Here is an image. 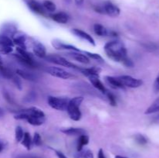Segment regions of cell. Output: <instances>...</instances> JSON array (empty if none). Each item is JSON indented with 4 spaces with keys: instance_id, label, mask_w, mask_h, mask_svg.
Instances as JSON below:
<instances>
[{
    "instance_id": "cell-48",
    "label": "cell",
    "mask_w": 159,
    "mask_h": 158,
    "mask_svg": "<svg viewBox=\"0 0 159 158\" xmlns=\"http://www.w3.org/2000/svg\"><path fill=\"white\" fill-rule=\"evenodd\" d=\"M2 60H0V67H2Z\"/></svg>"
},
{
    "instance_id": "cell-19",
    "label": "cell",
    "mask_w": 159,
    "mask_h": 158,
    "mask_svg": "<svg viewBox=\"0 0 159 158\" xmlns=\"http://www.w3.org/2000/svg\"><path fill=\"white\" fill-rule=\"evenodd\" d=\"M51 18L56 23H61V24H65L69 20V15L65 12H58L53 13L51 15Z\"/></svg>"
},
{
    "instance_id": "cell-3",
    "label": "cell",
    "mask_w": 159,
    "mask_h": 158,
    "mask_svg": "<svg viewBox=\"0 0 159 158\" xmlns=\"http://www.w3.org/2000/svg\"><path fill=\"white\" fill-rule=\"evenodd\" d=\"M45 60H48V62L54 64L59 65V66L65 67L67 68H71V69L75 70H80L81 68L77 66L75 64L71 63V61L67 60L65 57H61V56L56 55V54H50V55H47L45 57Z\"/></svg>"
},
{
    "instance_id": "cell-2",
    "label": "cell",
    "mask_w": 159,
    "mask_h": 158,
    "mask_svg": "<svg viewBox=\"0 0 159 158\" xmlns=\"http://www.w3.org/2000/svg\"><path fill=\"white\" fill-rule=\"evenodd\" d=\"M84 98L82 96H77L70 99L67 106V112L70 119L73 121H79L82 118V112L80 110L81 104L82 103Z\"/></svg>"
},
{
    "instance_id": "cell-44",
    "label": "cell",
    "mask_w": 159,
    "mask_h": 158,
    "mask_svg": "<svg viewBox=\"0 0 159 158\" xmlns=\"http://www.w3.org/2000/svg\"><path fill=\"white\" fill-rule=\"evenodd\" d=\"M75 2L78 6H81V5L84 2V0H75Z\"/></svg>"
},
{
    "instance_id": "cell-27",
    "label": "cell",
    "mask_w": 159,
    "mask_h": 158,
    "mask_svg": "<svg viewBox=\"0 0 159 158\" xmlns=\"http://www.w3.org/2000/svg\"><path fill=\"white\" fill-rule=\"evenodd\" d=\"M42 4H43V6L45 10H46V12H54L56 11V8L57 7H56L55 3L53 2L51 0H44Z\"/></svg>"
},
{
    "instance_id": "cell-17",
    "label": "cell",
    "mask_w": 159,
    "mask_h": 158,
    "mask_svg": "<svg viewBox=\"0 0 159 158\" xmlns=\"http://www.w3.org/2000/svg\"><path fill=\"white\" fill-rule=\"evenodd\" d=\"M61 133L67 136H79L81 135L85 134V130L82 128H76V127H68V128H63Z\"/></svg>"
},
{
    "instance_id": "cell-40",
    "label": "cell",
    "mask_w": 159,
    "mask_h": 158,
    "mask_svg": "<svg viewBox=\"0 0 159 158\" xmlns=\"http://www.w3.org/2000/svg\"><path fill=\"white\" fill-rule=\"evenodd\" d=\"M154 91L155 92H158L159 91V73L156 78H155V82H154Z\"/></svg>"
},
{
    "instance_id": "cell-24",
    "label": "cell",
    "mask_w": 159,
    "mask_h": 158,
    "mask_svg": "<svg viewBox=\"0 0 159 158\" xmlns=\"http://www.w3.org/2000/svg\"><path fill=\"white\" fill-rule=\"evenodd\" d=\"M89 142V138L88 135L85 134L81 135L79 136V139L77 141V150L78 151H80L83 149V147L85 146L88 145Z\"/></svg>"
},
{
    "instance_id": "cell-21",
    "label": "cell",
    "mask_w": 159,
    "mask_h": 158,
    "mask_svg": "<svg viewBox=\"0 0 159 158\" xmlns=\"http://www.w3.org/2000/svg\"><path fill=\"white\" fill-rule=\"evenodd\" d=\"M16 74L21 78L25 79L26 81H35L37 80V76L33 73L26 71V70L17 69L16 71Z\"/></svg>"
},
{
    "instance_id": "cell-5",
    "label": "cell",
    "mask_w": 159,
    "mask_h": 158,
    "mask_svg": "<svg viewBox=\"0 0 159 158\" xmlns=\"http://www.w3.org/2000/svg\"><path fill=\"white\" fill-rule=\"evenodd\" d=\"M46 72L49 74L50 75L53 76V77L64 79V80H68V79H71L75 77L73 74L67 71L66 70L63 69V68H57V67H50V68H48L46 69Z\"/></svg>"
},
{
    "instance_id": "cell-23",
    "label": "cell",
    "mask_w": 159,
    "mask_h": 158,
    "mask_svg": "<svg viewBox=\"0 0 159 158\" xmlns=\"http://www.w3.org/2000/svg\"><path fill=\"white\" fill-rule=\"evenodd\" d=\"M93 30L96 35L99 36V37H106L109 34L108 30H107V28L104 26H102V24H99V23H96L93 26Z\"/></svg>"
},
{
    "instance_id": "cell-39",
    "label": "cell",
    "mask_w": 159,
    "mask_h": 158,
    "mask_svg": "<svg viewBox=\"0 0 159 158\" xmlns=\"http://www.w3.org/2000/svg\"><path fill=\"white\" fill-rule=\"evenodd\" d=\"M3 96H4L5 99L8 102H9L10 104L13 103V99L11 97V95L9 94V93L7 91H3Z\"/></svg>"
},
{
    "instance_id": "cell-37",
    "label": "cell",
    "mask_w": 159,
    "mask_h": 158,
    "mask_svg": "<svg viewBox=\"0 0 159 158\" xmlns=\"http://www.w3.org/2000/svg\"><path fill=\"white\" fill-rule=\"evenodd\" d=\"M36 97H37V94L34 91H30V92L28 93L27 95L25 98V101L27 102H31L33 101H34L36 99Z\"/></svg>"
},
{
    "instance_id": "cell-9",
    "label": "cell",
    "mask_w": 159,
    "mask_h": 158,
    "mask_svg": "<svg viewBox=\"0 0 159 158\" xmlns=\"http://www.w3.org/2000/svg\"><path fill=\"white\" fill-rule=\"evenodd\" d=\"M12 42H13L14 45H16L17 47L21 48V49L26 50V40H27V37L25 33L22 32H18L17 31L15 35L12 37Z\"/></svg>"
},
{
    "instance_id": "cell-38",
    "label": "cell",
    "mask_w": 159,
    "mask_h": 158,
    "mask_svg": "<svg viewBox=\"0 0 159 158\" xmlns=\"http://www.w3.org/2000/svg\"><path fill=\"white\" fill-rule=\"evenodd\" d=\"M121 63H122L124 66L127 67V68H133L134 67L133 61H132L131 59L129 58L128 57H126V58L124 59L122 62H121Z\"/></svg>"
},
{
    "instance_id": "cell-25",
    "label": "cell",
    "mask_w": 159,
    "mask_h": 158,
    "mask_svg": "<svg viewBox=\"0 0 159 158\" xmlns=\"http://www.w3.org/2000/svg\"><path fill=\"white\" fill-rule=\"evenodd\" d=\"M22 143V145L25 147L27 150H30L32 147L33 141H32V137H31L30 134L28 132L24 133V136H23V139L20 142Z\"/></svg>"
},
{
    "instance_id": "cell-11",
    "label": "cell",
    "mask_w": 159,
    "mask_h": 158,
    "mask_svg": "<svg viewBox=\"0 0 159 158\" xmlns=\"http://www.w3.org/2000/svg\"><path fill=\"white\" fill-rule=\"evenodd\" d=\"M71 33H72L75 36L79 37V38L87 41L89 44L93 45V46H96V41H95L94 38H93L90 34H89L88 33L85 32V31L82 30V29L75 28V29H71Z\"/></svg>"
},
{
    "instance_id": "cell-46",
    "label": "cell",
    "mask_w": 159,
    "mask_h": 158,
    "mask_svg": "<svg viewBox=\"0 0 159 158\" xmlns=\"http://www.w3.org/2000/svg\"><path fill=\"white\" fill-rule=\"evenodd\" d=\"M114 158H127V157H126V156H120V155H116V156H115Z\"/></svg>"
},
{
    "instance_id": "cell-13",
    "label": "cell",
    "mask_w": 159,
    "mask_h": 158,
    "mask_svg": "<svg viewBox=\"0 0 159 158\" xmlns=\"http://www.w3.org/2000/svg\"><path fill=\"white\" fill-rule=\"evenodd\" d=\"M17 26L15 23H6L2 26L1 33L12 38L17 32Z\"/></svg>"
},
{
    "instance_id": "cell-20",
    "label": "cell",
    "mask_w": 159,
    "mask_h": 158,
    "mask_svg": "<svg viewBox=\"0 0 159 158\" xmlns=\"http://www.w3.org/2000/svg\"><path fill=\"white\" fill-rule=\"evenodd\" d=\"M106 82L113 89H118V88H124V85L120 81L119 77H114V76H106Z\"/></svg>"
},
{
    "instance_id": "cell-34",
    "label": "cell",
    "mask_w": 159,
    "mask_h": 158,
    "mask_svg": "<svg viewBox=\"0 0 159 158\" xmlns=\"http://www.w3.org/2000/svg\"><path fill=\"white\" fill-rule=\"evenodd\" d=\"M135 141L140 145H145L148 143V139L144 135L138 134L135 136Z\"/></svg>"
},
{
    "instance_id": "cell-33",
    "label": "cell",
    "mask_w": 159,
    "mask_h": 158,
    "mask_svg": "<svg viewBox=\"0 0 159 158\" xmlns=\"http://www.w3.org/2000/svg\"><path fill=\"white\" fill-rule=\"evenodd\" d=\"M33 144L36 147H40L42 145V138L38 133H35L34 135V137L32 138Z\"/></svg>"
},
{
    "instance_id": "cell-32",
    "label": "cell",
    "mask_w": 159,
    "mask_h": 158,
    "mask_svg": "<svg viewBox=\"0 0 159 158\" xmlns=\"http://www.w3.org/2000/svg\"><path fill=\"white\" fill-rule=\"evenodd\" d=\"M105 94L107 95V98L108 99L110 105H112V106H116V105H117V101H116V97L115 96V94L108 91L105 93Z\"/></svg>"
},
{
    "instance_id": "cell-14",
    "label": "cell",
    "mask_w": 159,
    "mask_h": 158,
    "mask_svg": "<svg viewBox=\"0 0 159 158\" xmlns=\"http://www.w3.org/2000/svg\"><path fill=\"white\" fill-rule=\"evenodd\" d=\"M68 57L84 64H87L90 62V59L85 54L81 53V51H70L68 54Z\"/></svg>"
},
{
    "instance_id": "cell-6",
    "label": "cell",
    "mask_w": 159,
    "mask_h": 158,
    "mask_svg": "<svg viewBox=\"0 0 159 158\" xmlns=\"http://www.w3.org/2000/svg\"><path fill=\"white\" fill-rule=\"evenodd\" d=\"M14 43L12 38L0 33V52L4 54H9L13 50Z\"/></svg>"
},
{
    "instance_id": "cell-7",
    "label": "cell",
    "mask_w": 159,
    "mask_h": 158,
    "mask_svg": "<svg viewBox=\"0 0 159 158\" xmlns=\"http://www.w3.org/2000/svg\"><path fill=\"white\" fill-rule=\"evenodd\" d=\"M119 79L124 87H127L130 88H137L141 87L143 85V81L141 79L135 78L130 75H121L119 76Z\"/></svg>"
},
{
    "instance_id": "cell-12",
    "label": "cell",
    "mask_w": 159,
    "mask_h": 158,
    "mask_svg": "<svg viewBox=\"0 0 159 158\" xmlns=\"http://www.w3.org/2000/svg\"><path fill=\"white\" fill-rule=\"evenodd\" d=\"M33 52L36 57L39 58H45L47 54L46 47L43 43H41L39 41H34L33 43Z\"/></svg>"
},
{
    "instance_id": "cell-4",
    "label": "cell",
    "mask_w": 159,
    "mask_h": 158,
    "mask_svg": "<svg viewBox=\"0 0 159 158\" xmlns=\"http://www.w3.org/2000/svg\"><path fill=\"white\" fill-rule=\"evenodd\" d=\"M69 100L66 98L56 97V96H49L48 98V104L50 107L58 111H65Z\"/></svg>"
},
{
    "instance_id": "cell-35",
    "label": "cell",
    "mask_w": 159,
    "mask_h": 158,
    "mask_svg": "<svg viewBox=\"0 0 159 158\" xmlns=\"http://www.w3.org/2000/svg\"><path fill=\"white\" fill-rule=\"evenodd\" d=\"M14 158H44L41 156L32 153H21V154H17L14 156Z\"/></svg>"
},
{
    "instance_id": "cell-1",
    "label": "cell",
    "mask_w": 159,
    "mask_h": 158,
    "mask_svg": "<svg viewBox=\"0 0 159 158\" xmlns=\"http://www.w3.org/2000/svg\"><path fill=\"white\" fill-rule=\"evenodd\" d=\"M107 55L116 62H122L127 57V50L124 43L118 40H113L107 43L104 46Z\"/></svg>"
},
{
    "instance_id": "cell-43",
    "label": "cell",
    "mask_w": 159,
    "mask_h": 158,
    "mask_svg": "<svg viewBox=\"0 0 159 158\" xmlns=\"http://www.w3.org/2000/svg\"><path fill=\"white\" fill-rule=\"evenodd\" d=\"M5 115V111L2 107H0V118H2Z\"/></svg>"
},
{
    "instance_id": "cell-18",
    "label": "cell",
    "mask_w": 159,
    "mask_h": 158,
    "mask_svg": "<svg viewBox=\"0 0 159 158\" xmlns=\"http://www.w3.org/2000/svg\"><path fill=\"white\" fill-rule=\"evenodd\" d=\"M15 58L16 59L17 61L21 65L25 67H27L30 68H37V63L34 60V59H26L24 57H22L21 56H20L19 54H16L14 55Z\"/></svg>"
},
{
    "instance_id": "cell-45",
    "label": "cell",
    "mask_w": 159,
    "mask_h": 158,
    "mask_svg": "<svg viewBox=\"0 0 159 158\" xmlns=\"http://www.w3.org/2000/svg\"><path fill=\"white\" fill-rule=\"evenodd\" d=\"M3 149H4V144H3V143L0 140V153L2 151Z\"/></svg>"
},
{
    "instance_id": "cell-36",
    "label": "cell",
    "mask_w": 159,
    "mask_h": 158,
    "mask_svg": "<svg viewBox=\"0 0 159 158\" xmlns=\"http://www.w3.org/2000/svg\"><path fill=\"white\" fill-rule=\"evenodd\" d=\"M12 81H13L14 85L16 86V88H18V89L22 90L23 86H22V81L21 80H20V77H19L18 75H14L13 77L12 78Z\"/></svg>"
},
{
    "instance_id": "cell-16",
    "label": "cell",
    "mask_w": 159,
    "mask_h": 158,
    "mask_svg": "<svg viewBox=\"0 0 159 158\" xmlns=\"http://www.w3.org/2000/svg\"><path fill=\"white\" fill-rule=\"evenodd\" d=\"M51 43H52V46L57 50H64L68 51H81L79 48L76 47L75 46L63 43V42L59 41V40H53Z\"/></svg>"
},
{
    "instance_id": "cell-28",
    "label": "cell",
    "mask_w": 159,
    "mask_h": 158,
    "mask_svg": "<svg viewBox=\"0 0 159 158\" xmlns=\"http://www.w3.org/2000/svg\"><path fill=\"white\" fill-rule=\"evenodd\" d=\"M159 112V98L156 99L145 111V114H153V113Z\"/></svg>"
},
{
    "instance_id": "cell-42",
    "label": "cell",
    "mask_w": 159,
    "mask_h": 158,
    "mask_svg": "<svg viewBox=\"0 0 159 158\" xmlns=\"http://www.w3.org/2000/svg\"><path fill=\"white\" fill-rule=\"evenodd\" d=\"M98 158H107L102 149H99V152H98Z\"/></svg>"
},
{
    "instance_id": "cell-30",
    "label": "cell",
    "mask_w": 159,
    "mask_h": 158,
    "mask_svg": "<svg viewBox=\"0 0 159 158\" xmlns=\"http://www.w3.org/2000/svg\"><path fill=\"white\" fill-rule=\"evenodd\" d=\"M0 74L6 79H12L14 76V74L10 69L3 66L0 67Z\"/></svg>"
},
{
    "instance_id": "cell-10",
    "label": "cell",
    "mask_w": 159,
    "mask_h": 158,
    "mask_svg": "<svg viewBox=\"0 0 159 158\" xmlns=\"http://www.w3.org/2000/svg\"><path fill=\"white\" fill-rule=\"evenodd\" d=\"M27 6L33 12L40 15H46V10L43 8V4L37 0H28Z\"/></svg>"
},
{
    "instance_id": "cell-31",
    "label": "cell",
    "mask_w": 159,
    "mask_h": 158,
    "mask_svg": "<svg viewBox=\"0 0 159 158\" xmlns=\"http://www.w3.org/2000/svg\"><path fill=\"white\" fill-rule=\"evenodd\" d=\"M23 136H24V132H23V128L20 125L16 127L15 129V139L17 143H20L23 139Z\"/></svg>"
},
{
    "instance_id": "cell-47",
    "label": "cell",
    "mask_w": 159,
    "mask_h": 158,
    "mask_svg": "<svg viewBox=\"0 0 159 158\" xmlns=\"http://www.w3.org/2000/svg\"><path fill=\"white\" fill-rule=\"evenodd\" d=\"M65 2L66 3H71V0H65Z\"/></svg>"
},
{
    "instance_id": "cell-8",
    "label": "cell",
    "mask_w": 159,
    "mask_h": 158,
    "mask_svg": "<svg viewBox=\"0 0 159 158\" xmlns=\"http://www.w3.org/2000/svg\"><path fill=\"white\" fill-rule=\"evenodd\" d=\"M102 9H103L104 13L110 17H117L120 14V9L116 5L111 2H106L102 5Z\"/></svg>"
},
{
    "instance_id": "cell-26",
    "label": "cell",
    "mask_w": 159,
    "mask_h": 158,
    "mask_svg": "<svg viewBox=\"0 0 159 158\" xmlns=\"http://www.w3.org/2000/svg\"><path fill=\"white\" fill-rule=\"evenodd\" d=\"M75 158H94L93 153L89 149H82L75 155Z\"/></svg>"
},
{
    "instance_id": "cell-15",
    "label": "cell",
    "mask_w": 159,
    "mask_h": 158,
    "mask_svg": "<svg viewBox=\"0 0 159 158\" xmlns=\"http://www.w3.org/2000/svg\"><path fill=\"white\" fill-rule=\"evenodd\" d=\"M88 78L89 80L90 83L92 84V85H93L95 88H96L98 91L103 93V94H105V93L107 92V89L106 88L104 84L102 83V82L101 81L100 79H99V76L92 75V76H89Z\"/></svg>"
},
{
    "instance_id": "cell-29",
    "label": "cell",
    "mask_w": 159,
    "mask_h": 158,
    "mask_svg": "<svg viewBox=\"0 0 159 158\" xmlns=\"http://www.w3.org/2000/svg\"><path fill=\"white\" fill-rule=\"evenodd\" d=\"M84 54L89 57V58H92L93 60H96V61L99 62V63H104V59L102 58V57L101 55H99V54H96V53H92L89 51H83Z\"/></svg>"
},
{
    "instance_id": "cell-41",
    "label": "cell",
    "mask_w": 159,
    "mask_h": 158,
    "mask_svg": "<svg viewBox=\"0 0 159 158\" xmlns=\"http://www.w3.org/2000/svg\"><path fill=\"white\" fill-rule=\"evenodd\" d=\"M54 152H55L56 156H57V158H68L62 152L59 151V150H54Z\"/></svg>"
},
{
    "instance_id": "cell-22",
    "label": "cell",
    "mask_w": 159,
    "mask_h": 158,
    "mask_svg": "<svg viewBox=\"0 0 159 158\" xmlns=\"http://www.w3.org/2000/svg\"><path fill=\"white\" fill-rule=\"evenodd\" d=\"M79 71H81V73L83 75L89 77V76L92 75L99 76V73H100L101 69L99 68H97V67H92V68H80Z\"/></svg>"
}]
</instances>
